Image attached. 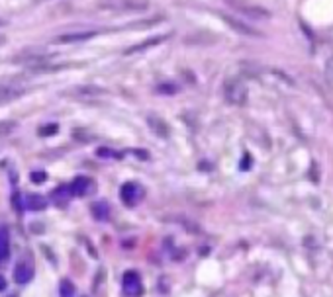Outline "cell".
Segmentation results:
<instances>
[{"label": "cell", "mask_w": 333, "mask_h": 297, "mask_svg": "<svg viewBox=\"0 0 333 297\" xmlns=\"http://www.w3.org/2000/svg\"><path fill=\"white\" fill-rule=\"evenodd\" d=\"M222 20L229 28H233L235 32H239V34H243V36H261V34H259L257 30H253L251 26H247V24H243V22H239V20L227 16V14H222Z\"/></svg>", "instance_id": "10"}, {"label": "cell", "mask_w": 333, "mask_h": 297, "mask_svg": "<svg viewBox=\"0 0 333 297\" xmlns=\"http://www.w3.org/2000/svg\"><path fill=\"white\" fill-rule=\"evenodd\" d=\"M69 196H71V190H69V188H57L55 192H53V198H55L59 203H65V201L69 199Z\"/></svg>", "instance_id": "19"}, {"label": "cell", "mask_w": 333, "mask_h": 297, "mask_svg": "<svg viewBox=\"0 0 333 297\" xmlns=\"http://www.w3.org/2000/svg\"><path fill=\"white\" fill-rule=\"evenodd\" d=\"M124 292L129 297H139L143 294V284L137 272H127L124 276Z\"/></svg>", "instance_id": "7"}, {"label": "cell", "mask_w": 333, "mask_h": 297, "mask_svg": "<svg viewBox=\"0 0 333 297\" xmlns=\"http://www.w3.org/2000/svg\"><path fill=\"white\" fill-rule=\"evenodd\" d=\"M98 36L96 30H86V32H71V34H63V36H57L55 43H79V41H84V39H90Z\"/></svg>", "instance_id": "9"}, {"label": "cell", "mask_w": 333, "mask_h": 297, "mask_svg": "<svg viewBox=\"0 0 333 297\" xmlns=\"http://www.w3.org/2000/svg\"><path fill=\"white\" fill-rule=\"evenodd\" d=\"M45 205H47V199L43 198V196H28L26 198V207L28 209H34V211H42V209H45Z\"/></svg>", "instance_id": "16"}, {"label": "cell", "mask_w": 333, "mask_h": 297, "mask_svg": "<svg viewBox=\"0 0 333 297\" xmlns=\"http://www.w3.org/2000/svg\"><path fill=\"white\" fill-rule=\"evenodd\" d=\"M147 123H149V127H151V131L157 133L159 137H166V135H168V125H166L161 117L149 115V117H147Z\"/></svg>", "instance_id": "14"}, {"label": "cell", "mask_w": 333, "mask_h": 297, "mask_svg": "<svg viewBox=\"0 0 333 297\" xmlns=\"http://www.w3.org/2000/svg\"><path fill=\"white\" fill-rule=\"evenodd\" d=\"M98 154H100V156H116V152H114V150H108V148H100Z\"/></svg>", "instance_id": "24"}, {"label": "cell", "mask_w": 333, "mask_h": 297, "mask_svg": "<svg viewBox=\"0 0 333 297\" xmlns=\"http://www.w3.org/2000/svg\"><path fill=\"white\" fill-rule=\"evenodd\" d=\"M71 94H73L75 98H81V100H96L106 94V88L94 86V84H83V86H75V88L71 90Z\"/></svg>", "instance_id": "6"}, {"label": "cell", "mask_w": 333, "mask_h": 297, "mask_svg": "<svg viewBox=\"0 0 333 297\" xmlns=\"http://www.w3.org/2000/svg\"><path fill=\"white\" fill-rule=\"evenodd\" d=\"M231 8H235L239 14L247 16V18H253V20H267L271 18V12L263 6H257V4H251V2H243V0H227Z\"/></svg>", "instance_id": "3"}, {"label": "cell", "mask_w": 333, "mask_h": 297, "mask_svg": "<svg viewBox=\"0 0 333 297\" xmlns=\"http://www.w3.org/2000/svg\"><path fill=\"white\" fill-rule=\"evenodd\" d=\"M34 278V268L30 264H18L14 270V280L16 284H28Z\"/></svg>", "instance_id": "12"}, {"label": "cell", "mask_w": 333, "mask_h": 297, "mask_svg": "<svg viewBox=\"0 0 333 297\" xmlns=\"http://www.w3.org/2000/svg\"><path fill=\"white\" fill-rule=\"evenodd\" d=\"M43 180H45V172H34V174H32V182L42 184Z\"/></svg>", "instance_id": "23"}, {"label": "cell", "mask_w": 333, "mask_h": 297, "mask_svg": "<svg viewBox=\"0 0 333 297\" xmlns=\"http://www.w3.org/2000/svg\"><path fill=\"white\" fill-rule=\"evenodd\" d=\"M69 190H71V194H75V196H86V194L92 190V180L86 178V176H81V178L73 180V184H71Z\"/></svg>", "instance_id": "11"}, {"label": "cell", "mask_w": 333, "mask_h": 297, "mask_svg": "<svg viewBox=\"0 0 333 297\" xmlns=\"http://www.w3.org/2000/svg\"><path fill=\"white\" fill-rule=\"evenodd\" d=\"M4 41H6V37H4V36H0V45H2Z\"/></svg>", "instance_id": "26"}, {"label": "cell", "mask_w": 333, "mask_h": 297, "mask_svg": "<svg viewBox=\"0 0 333 297\" xmlns=\"http://www.w3.org/2000/svg\"><path fill=\"white\" fill-rule=\"evenodd\" d=\"M73 294H75L73 284H71V282H63V284H61V296L63 297H73Z\"/></svg>", "instance_id": "21"}, {"label": "cell", "mask_w": 333, "mask_h": 297, "mask_svg": "<svg viewBox=\"0 0 333 297\" xmlns=\"http://www.w3.org/2000/svg\"><path fill=\"white\" fill-rule=\"evenodd\" d=\"M57 131H59L57 125L51 123V125H43V129H40V135H42V137H47V135H55Z\"/></svg>", "instance_id": "22"}, {"label": "cell", "mask_w": 333, "mask_h": 297, "mask_svg": "<svg viewBox=\"0 0 333 297\" xmlns=\"http://www.w3.org/2000/svg\"><path fill=\"white\" fill-rule=\"evenodd\" d=\"M145 0H102L98 8L102 10H143Z\"/></svg>", "instance_id": "4"}, {"label": "cell", "mask_w": 333, "mask_h": 297, "mask_svg": "<svg viewBox=\"0 0 333 297\" xmlns=\"http://www.w3.org/2000/svg\"><path fill=\"white\" fill-rule=\"evenodd\" d=\"M10 254V237H8V229L2 227L0 229V260H6Z\"/></svg>", "instance_id": "15"}, {"label": "cell", "mask_w": 333, "mask_h": 297, "mask_svg": "<svg viewBox=\"0 0 333 297\" xmlns=\"http://www.w3.org/2000/svg\"><path fill=\"white\" fill-rule=\"evenodd\" d=\"M108 213H110V209H108V205H106L104 201L92 205V215H94L98 221H106V219H108Z\"/></svg>", "instance_id": "17"}, {"label": "cell", "mask_w": 333, "mask_h": 297, "mask_svg": "<svg viewBox=\"0 0 333 297\" xmlns=\"http://www.w3.org/2000/svg\"><path fill=\"white\" fill-rule=\"evenodd\" d=\"M16 127H18V123H16V121H0V137L10 135Z\"/></svg>", "instance_id": "18"}, {"label": "cell", "mask_w": 333, "mask_h": 297, "mask_svg": "<svg viewBox=\"0 0 333 297\" xmlns=\"http://www.w3.org/2000/svg\"><path fill=\"white\" fill-rule=\"evenodd\" d=\"M168 39V36H157V37H149V39H145V41H141V43H137V45H133V47H129V49H125V55H129V53H137V51H143L147 49V47H153V45H159V43H163Z\"/></svg>", "instance_id": "13"}, {"label": "cell", "mask_w": 333, "mask_h": 297, "mask_svg": "<svg viewBox=\"0 0 333 297\" xmlns=\"http://www.w3.org/2000/svg\"><path fill=\"white\" fill-rule=\"evenodd\" d=\"M141 196H143V192H141V188H139L135 182H127V184H124L122 190H120V198H122V201H124L125 205H135Z\"/></svg>", "instance_id": "8"}, {"label": "cell", "mask_w": 333, "mask_h": 297, "mask_svg": "<svg viewBox=\"0 0 333 297\" xmlns=\"http://www.w3.org/2000/svg\"><path fill=\"white\" fill-rule=\"evenodd\" d=\"M51 59H53V55L51 53H45V51H34V49H28V51H22L20 55H16L12 61L14 63H20V65H24V67H28L30 71H34V69H38V67H42V65H47V63H51Z\"/></svg>", "instance_id": "1"}, {"label": "cell", "mask_w": 333, "mask_h": 297, "mask_svg": "<svg viewBox=\"0 0 333 297\" xmlns=\"http://www.w3.org/2000/svg\"><path fill=\"white\" fill-rule=\"evenodd\" d=\"M223 96L229 104L241 106L247 100V86L241 78H227L223 84Z\"/></svg>", "instance_id": "2"}, {"label": "cell", "mask_w": 333, "mask_h": 297, "mask_svg": "<svg viewBox=\"0 0 333 297\" xmlns=\"http://www.w3.org/2000/svg\"><path fill=\"white\" fill-rule=\"evenodd\" d=\"M2 290H6V280L0 276V292H2Z\"/></svg>", "instance_id": "25"}, {"label": "cell", "mask_w": 333, "mask_h": 297, "mask_svg": "<svg viewBox=\"0 0 333 297\" xmlns=\"http://www.w3.org/2000/svg\"><path fill=\"white\" fill-rule=\"evenodd\" d=\"M26 92L24 86H18L14 82H0V106H6L14 100L22 98Z\"/></svg>", "instance_id": "5"}, {"label": "cell", "mask_w": 333, "mask_h": 297, "mask_svg": "<svg viewBox=\"0 0 333 297\" xmlns=\"http://www.w3.org/2000/svg\"><path fill=\"white\" fill-rule=\"evenodd\" d=\"M326 80H328V84L333 88V57H330V59L326 61Z\"/></svg>", "instance_id": "20"}]
</instances>
